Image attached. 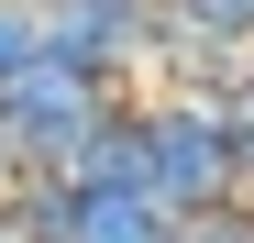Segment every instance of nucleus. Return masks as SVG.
Returning <instances> with one entry per match:
<instances>
[{"instance_id": "1", "label": "nucleus", "mask_w": 254, "mask_h": 243, "mask_svg": "<svg viewBox=\"0 0 254 243\" xmlns=\"http://www.w3.org/2000/svg\"><path fill=\"white\" fill-rule=\"evenodd\" d=\"M111 111H122V77H89V66L45 56V66H22L11 89H0V144H11L22 177H66Z\"/></svg>"}, {"instance_id": "3", "label": "nucleus", "mask_w": 254, "mask_h": 243, "mask_svg": "<svg viewBox=\"0 0 254 243\" xmlns=\"http://www.w3.org/2000/svg\"><path fill=\"white\" fill-rule=\"evenodd\" d=\"M155 11L166 0H45V56L89 66V77H133L155 45Z\"/></svg>"}, {"instance_id": "9", "label": "nucleus", "mask_w": 254, "mask_h": 243, "mask_svg": "<svg viewBox=\"0 0 254 243\" xmlns=\"http://www.w3.org/2000/svg\"><path fill=\"white\" fill-rule=\"evenodd\" d=\"M188 243H254V199H232V210H210V221H188Z\"/></svg>"}, {"instance_id": "8", "label": "nucleus", "mask_w": 254, "mask_h": 243, "mask_svg": "<svg viewBox=\"0 0 254 243\" xmlns=\"http://www.w3.org/2000/svg\"><path fill=\"white\" fill-rule=\"evenodd\" d=\"M177 11H199V22L221 33L232 56H254V0H177Z\"/></svg>"}, {"instance_id": "7", "label": "nucleus", "mask_w": 254, "mask_h": 243, "mask_svg": "<svg viewBox=\"0 0 254 243\" xmlns=\"http://www.w3.org/2000/svg\"><path fill=\"white\" fill-rule=\"evenodd\" d=\"M22 66H45V0H0V89Z\"/></svg>"}, {"instance_id": "11", "label": "nucleus", "mask_w": 254, "mask_h": 243, "mask_svg": "<svg viewBox=\"0 0 254 243\" xmlns=\"http://www.w3.org/2000/svg\"><path fill=\"white\" fill-rule=\"evenodd\" d=\"M11 177H22V166H11V144H0V199H11Z\"/></svg>"}, {"instance_id": "10", "label": "nucleus", "mask_w": 254, "mask_h": 243, "mask_svg": "<svg viewBox=\"0 0 254 243\" xmlns=\"http://www.w3.org/2000/svg\"><path fill=\"white\" fill-rule=\"evenodd\" d=\"M232 177H243V199H254V89L232 100Z\"/></svg>"}, {"instance_id": "6", "label": "nucleus", "mask_w": 254, "mask_h": 243, "mask_svg": "<svg viewBox=\"0 0 254 243\" xmlns=\"http://www.w3.org/2000/svg\"><path fill=\"white\" fill-rule=\"evenodd\" d=\"M66 232H77V177H11L0 243H66Z\"/></svg>"}, {"instance_id": "2", "label": "nucleus", "mask_w": 254, "mask_h": 243, "mask_svg": "<svg viewBox=\"0 0 254 243\" xmlns=\"http://www.w3.org/2000/svg\"><path fill=\"white\" fill-rule=\"evenodd\" d=\"M144 155H155V199L177 221H210L232 210L243 177H232V100H144Z\"/></svg>"}, {"instance_id": "5", "label": "nucleus", "mask_w": 254, "mask_h": 243, "mask_svg": "<svg viewBox=\"0 0 254 243\" xmlns=\"http://www.w3.org/2000/svg\"><path fill=\"white\" fill-rule=\"evenodd\" d=\"M66 177H77V188H144V199H155V155H144V100H122V111L100 122V133H89V155H77Z\"/></svg>"}, {"instance_id": "12", "label": "nucleus", "mask_w": 254, "mask_h": 243, "mask_svg": "<svg viewBox=\"0 0 254 243\" xmlns=\"http://www.w3.org/2000/svg\"><path fill=\"white\" fill-rule=\"evenodd\" d=\"M243 89H254V56H243Z\"/></svg>"}, {"instance_id": "4", "label": "nucleus", "mask_w": 254, "mask_h": 243, "mask_svg": "<svg viewBox=\"0 0 254 243\" xmlns=\"http://www.w3.org/2000/svg\"><path fill=\"white\" fill-rule=\"evenodd\" d=\"M66 243H188V221L144 188H77V232Z\"/></svg>"}]
</instances>
